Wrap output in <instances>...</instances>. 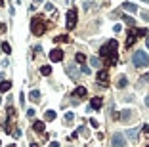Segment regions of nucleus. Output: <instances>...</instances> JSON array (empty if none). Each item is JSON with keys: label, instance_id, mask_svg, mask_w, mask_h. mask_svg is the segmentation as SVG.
<instances>
[{"label": "nucleus", "instance_id": "nucleus-1", "mask_svg": "<svg viewBox=\"0 0 149 147\" xmlns=\"http://www.w3.org/2000/svg\"><path fill=\"white\" fill-rule=\"evenodd\" d=\"M132 63H134V67H138V69L147 67V63H149L147 52H145V50H136L134 54H132Z\"/></svg>", "mask_w": 149, "mask_h": 147}, {"label": "nucleus", "instance_id": "nucleus-2", "mask_svg": "<svg viewBox=\"0 0 149 147\" xmlns=\"http://www.w3.org/2000/svg\"><path fill=\"white\" fill-rule=\"evenodd\" d=\"M46 31V23L42 21V17H32L31 19V32L34 36H42Z\"/></svg>", "mask_w": 149, "mask_h": 147}, {"label": "nucleus", "instance_id": "nucleus-3", "mask_svg": "<svg viewBox=\"0 0 149 147\" xmlns=\"http://www.w3.org/2000/svg\"><path fill=\"white\" fill-rule=\"evenodd\" d=\"M117 48H119L117 40H109L107 44H103L99 48V56H101V58H109V56H113V54L117 52Z\"/></svg>", "mask_w": 149, "mask_h": 147}, {"label": "nucleus", "instance_id": "nucleus-4", "mask_svg": "<svg viewBox=\"0 0 149 147\" xmlns=\"http://www.w3.org/2000/svg\"><path fill=\"white\" fill-rule=\"evenodd\" d=\"M67 29L71 31V29H75V25H77V10H69L67 12Z\"/></svg>", "mask_w": 149, "mask_h": 147}, {"label": "nucleus", "instance_id": "nucleus-5", "mask_svg": "<svg viewBox=\"0 0 149 147\" xmlns=\"http://www.w3.org/2000/svg\"><path fill=\"white\" fill-rule=\"evenodd\" d=\"M65 73H67V75H69V77H71L73 80H77V78H78V75H80V69H78V67H77L75 63H69L67 67H65Z\"/></svg>", "mask_w": 149, "mask_h": 147}, {"label": "nucleus", "instance_id": "nucleus-6", "mask_svg": "<svg viewBox=\"0 0 149 147\" xmlns=\"http://www.w3.org/2000/svg\"><path fill=\"white\" fill-rule=\"evenodd\" d=\"M124 143H126V138H124L123 134H113V138H111V145L113 147H124Z\"/></svg>", "mask_w": 149, "mask_h": 147}, {"label": "nucleus", "instance_id": "nucleus-7", "mask_svg": "<svg viewBox=\"0 0 149 147\" xmlns=\"http://www.w3.org/2000/svg\"><path fill=\"white\" fill-rule=\"evenodd\" d=\"M96 78H97V84H101V86H107V84H109V73H107L105 69L97 71Z\"/></svg>", "mask_w": 149, "mask_h": 147}, {"label": "nucleus", "instance_id": "nucleus-8", "mask_svg": "<svg viewBox=\"0 0 149 147\" xmlns=\"http://www.w3.org/2000/svg\"><path fill=\"white\" fill-rule=\"evenodd\" d=\"M50 59H52L54 63L61 61V59H63V50H59V48H54V50L50 52Z\"/></svg>", "mask_w": 149, "mask_h": 147}, {"label": "nucleus", "instance_id": "nucleus-9", "mask_svg": "<svg viewBox=\"0 0 149 147\" xmlns=\"http://www.w3.org/2000/svg\"><path fill=\"white\" fill-rule=\"evenodd\" d=\"M124 138H130L132 141H136V140H138V128H128Z\"/></svg>", "mask_w": 149, "mask_h": 147}, {"label": "nucleus", "instance_id": "nucleus-10", "mask_svg": "<svg viewBox=\"0 0 149 147\" xmlns=\"http://www.w3.org/2000/svg\"><path fill=\"white\" fill-rule=\"evenodd\" d=\"M101 105H103V99L101 97H92V101H90L92 109H101Z\"/></svg>", "mask_w": 149, "mask_h": 147}, {"label": "nucleus", "instance_id": "nucleus-11", "mask_svg": "<svg viewBox=\"0 0 149 147\" xmlns=\"http://www.w3.org/2000/svg\"><path fill=\"white\" fill-rule=\"evenodd\" d=\"M75 96H77V97H86V96H88V90H86L84 86H78V88L75 90Z\"/></svg>", "mask_w": 149, "mask_h": 147}, {"label": "nucleus", "instance_id": "nucleus-12", "mask_svg": "<svg viewBox=\"0 0 149 147\" xmlns=\"http://www.w3.org/2000/svg\"><path fill=\"white\" fill-rule=\"evenodd\" d=\"M121 113H123V115H121V121L123 122H128L130 119H132V111H130V109H124V111H121Z\"/></svg>", "mask_w": 149, "mask_h": 147}, {"label": "nucleus", "instance_id": "nucleus-13", "mask_svg": "<svg viewBox=\"0 0 149 147\" xmlns=\"http://www.w3.org/2000/svg\"><path fill=\"white\" fill-rule=\"evenodd\" d=\"M29 99L34 101V103H38L40 101V92H38V90H32L31 94H29Z\"/></svg>", "mask_w": 149, "mask_h": 147}, {"label": "nucleus", "instance_id": "nucleus-14", "mask_svg": "<svg viewBox=\"0 0 149 147\" xmlns=\"http://www.w3.org/2000/svg\"><path fill=\"white\" fill-rule=\"evenodd\" d=\"M32 130H34V132H44V122L36 121L34 124H32Z\"/></svg>", "mask_w": 149, "mask_h": 147}, {"label": "nucleus", "instance_id": "nucleus-15", "mask_svg": "<svg viewBox=\"0 0 149 147\" xmlns=\"http://www.w3.org/2000/svg\"><path fill=\"white\" fill-rule=\"evenodd\" d=\"M10 90H12V82L10 80H4L0 84V92H10Z\"/></svg>", "mask_w": 149, "mask_h": 147}, {"label": "nucleus", "instance_id": "nucleus-16", "mask_svg": "<svg viewBox=\"0 0 149 147\" xmlns=\"http://www.w3.org/2000/svg\"><path fill=\"white\" fill-rule=\"evenodd\" d=\"M115 63H117V54L109 56V58H107V61H105V65H107V67H113Z\"/></svg>", "mask_w": 149, "mask_h": 147}, {"label": "nucleus", "instance_id": "nucleus-17", "mask_svg": "<svg viewBox=\"0 0 149 147\" xmlns=\"http://www.w3.org/2000/svg\"><path fill=\"white\" fill-rule=\"evenodd\" d=\"M126 84H128V78H126V77H119V80H117L119 88H126Z\"/></svg>", "mask_w": 149, "mask_h": 147}, {"label": "nucleus", "instance_id": "nucleus-18", "mask_svg": "<svg viewBox=\"0 0 149 147\" xmlns=\"http://www.w3.org/2000/svg\"><path fill=\"white\" fill-rule=\"evenodd\" d=\"M124 10H126V12H130V13H134V12H138V6H134V4L126 2V4H124Z\"/></svg>", "mask_w": 149, "mask_h": 147}, {"label": "nucleus", "instance_id": "nucleus-19", "mask_svg": "<svg viewBox=\"0 0 149 147\" xmlns=\"http://www.w3.org/2000/svg\"><path fill=\"white\" fill-rule=\"evenodd\" d=\"M50 73H52V67H48V65H42V67H40V75H44V77H48Z\"/></svg>", "mask_w": 149, "mask_h": 147}, {"label": "nucleus", "instance_id": "nucleus-20", "mask_svg": "<svg viewBox=\"0 0 149 147\" xmlns=\"http://www.w3.org/2000/svg\"><path fill=\"white\" fill-rule=\"evenodd\" d=\"M132 34H134V36H147V29H136Z\"/></svg>", "mask_w": 149, "mask_h": 147}, {"label": "nucleus", "instance_id": "nucleus-21", "mask_svg": "<svg viewBox=\"0 0 149 147\" xmlns=\"http://www.w3.org/2000/svg\"><path fill=\"white\" fill-rule=\"evenodd\" d=\"M134 42H136V36H134L132 32H128V38H126V46H128V48H130V46L134 44Z\"/></svg>", "mask_w": 149, "mask_h": 147}, {"label": "nucleus", "instance_id": "nucleus-22", "mask_svg": "<svg viewBox=\"0 0 149 147\" xmlns=\"http://www.w3.org/2000/svg\"><path fill=\"white\" fill-rule=\"evenodd\" d=\"M44 119H46V121H54V119H56V111H46Z\"/></svg>", "mask_w": 149, "mask_h": 147}, {"label": "nucleus", "instance_id": "nucleus-23", "mask_svg": "<svg viewBox=\"0 0 149 147\" xmlns=\"http://www.w3.org/2000/svg\"><path fill=\"white\" fill-rule=\"evenodd\" d=\"M75 59H77V63H84V61H86V56H84V54H80V52H78L77 56H75Z\"/></svg>", "mask_w": 149, "mask_h": 147}, {"label": "nucleus", "instance_id": "nucleus-24", "mask_svg": "<svg viewBox=\"0 0 149 147\" xmlns=\"http://www.w3.org/2000/svg\"><path fill=\"white\" fill-rule=\"evenodd\" d=\"M56 42H69V36H67V34H59V36H56Z\"/></svg>", "mask_w": 149, "mask_h": 147}, {"label": "nucleus", "instance_id": "nucleus-25", "mask_svg": "<svg viewBox=\"0 0 149 147\" xmlns=\"http://www.w3.org/2000/svg\"><path fill=\"white\" fill-rule=\"evenodd\" d=\"M2 50H4V54H12V46L8 42H2Z\"/></svg>", "mask_w": 149, "mask_h": 147}, {"label": "nucleus", "instance_id": "nucleus-26", "mask_svg": "<svg viewBox=\"0 0 149 147\" xmlns=\"http://www.w3.org/2000/svg\"><path fill=\"white\" fill-rule=\"evenodd\" d=\"M90 65H92V67H99V58H92L90 59Z\"/></svg>", "mask_w": 149, "mask_h": 147}, {"label": "nucleus", "instance_id": "nucleus-27", "mask_svg": "<svg viewBox=\"0 0 149 147\" xmlns=\"http://www.w3.org/2000/svg\"><path fill=\"white\" fill-rule=\"evenodd\" d=\"M140 82H142V84H147V82H149V73H145V75L140 78Z\"/></svg>", "mask_w": 149, "mask_h": 147}, {"label": "nucleus", "instance_id": "nucleus-28", "mask_svg": "<svg viewBox=\"0 0 149 147\" xmlns=\"http://www.w3.org/2000/svg\"><path fill=\"white\" fill-rule=\"evenodd\" d=\"M123 19H124V21H126V23H128V25H130V27L134 25V19H132V17H128V15H123Z\"/></svg>", "mask_w": 149, "mask_h": 147}, {"label": "nucleus", "instance_id": "nucleus-29", "mask_svg": "<svg viewBox=\"0 0 149 147\" xmlns=\"http://www.w3.org/2000/svg\"><path fill=\"white\" fill-rule=\"evenodd\" d=\"M73 119H75V115H73V113H65V122H71Z\"/></svg>", "mask_w": 149, "mask_h": 147}, {"label": "nucleus", "instance_id": "nucleus-30", "mask_svg": "<svg viewBox=\"0 0 149 147\" xmlns=\"http://www.w3.org/2000/svg\"><path fill=\"white\" fill-rule=\"evenodd\" d=\"M80 71H82L84 75H90V67H86V65H82V67H80Z\"/></svg>", "mask_w": 149, "mask_h": 147}, {"label": "nucleus", "instance_id": "nucleus-31", "mask_svg": "<svg viewBox=\"0 0 149 147\" xmlns=\"http://www.w3.org/2000/svg\"><path fill=\"white\" fill-rule=\"evenodd\" d=\"M34 113H36L34 109H29V111H27V117H29V119H32V117H34Z\"/></svg>", "mask_w": 149, "mask_h": 147}, {"label": "nucleus", "instance_id": "nucleus-32", "mask_svg": "<svg viewBox=\"0 0 149 147\" xmlns=\"http://www.w3.org/2000/svg\"><path fill=\"white\" fill-rule=\"evenodd\" d=\"M12 136H13V138H19V136H21V130H17V128H15V130L12 132Z\"/></svg>", "mask_w": 149, "mask_h": 147}, {"label": "nucleus", "instance_id": "nucleus-33", "mask_svg": "<svg viewBox=\"0 0 149 147\" xmlns=\"http://www.w3.org/2000/svg\"><path fill=\"white\" fill-rule=\"evenodd\" d=\"M142 132H143V134H149V124H143V126H142Z\"/></svg>", "mask_w": 149, "mask_h": 147}, {"label": "nucleus", "instance_id": "nucleus-34", "mask_svg": "<svg viewBox=\"0 0 149 147\" xmlns=\"http://www.w3.org/2000/svg\"><path fill=\"white\" fill-rule=\"evenodd\" d=\"M90 124H92L94 128H99V124H97V121H96V119H90Z\"/></svg>", "mask_w": 149, "mask_h": 147}, {"label": "nucleus", "instance_id": "nucleus-35", "mask_svg": "<svg viewBox=\"0 0 149 147\" xmlns=\"http://www.w3.org/2000/svg\"><path fill=\"white\" fill-rule=\"evenodd\" d=\"M46 10H48V12H52V10H54V4H52V2H48V4H46Z\"/></svg>", "mask_w": 149, "mask_h": 147}, {"label": "nucleus", "instance_id": "nucleus-36", "mask_svg": "<svg viewBox=\"0 0 149 147\" xmlns=\"http://www.w3.org/2000/svg\"><path fill=\"white\" fill-rule=\"evenodd\" d=\"M142 17H143V19H149V12H145V10H143V12H142Z\"/></svg>", "mask_w": 149, "mask_h": 147}, {"label": "nucleus", "instance_id": "nucleus-37", "mask_svg": "<svg viewBox=\"0 0 149 147\" xmlns=\"http://www.w3.org/2000/svg\"><path fill=\"white\" fill-rule=\"evenodd\" d=\"M77 138H78V132H73V134H71V141H75Z\"/></svg>", "mask_w": 149, "mask_h": 147}, {"label": "nucleus", "instance_id": "nucleus-38", "mask_svg": "<svg viewBox=\"0 0 149 147\" xmlns=\"http://www.w3.org/2000/svg\"><path fill=\"white\" fill-rule=\"evenodd\" d=\"M48 147H59V143H58V141H52V143H50Z\"/></svg>", "mask_w": 149, "mask_h": 147}, {"label": "nucleus", "instance_id": "nucleus-39", "mask_svg": "<svg viewBox=\"0 0 149 147\" xmlns=\"http://www.w3.org/2000/svg\"><path fill=\"white\" fill-rule=\"evenodd\" d=\"M145 105L149 107V96H145Z\"/></svg>", "mask_w": 149, "mask_h": 147}, {"label": "nucleus", "instance_id": "nucleus-40", "mask_svg": "<svg viewBox=\"0 0 149 147\" xmlns=\"http://www.w3.org/2000/svg\"><path fill=\"white\" fill-rule=\"evenodd\" d=\"M145 46H147V48H149V38H147V40H145Z\"/></svg>", "mask_w": 149, "mask_h": 147}, {"label": "nucleus", "instance_id": "nucleus-41", "mask_svg": "<svg viewBox=\"0 0 149 147\" xmlns=\"http://www.w3.org/2000/svg\"><path fill=\"white\" fill-rule=\"evenodd\" d=\"M0 6H4V0H0Z\"/></svg>", "mask_w": 149, "mask_h": 147}, {"label": "nucleus", "instance_id": "nucleus-42", "mask_svg": "<svg viewBox=\"0 0 149 147\" xmlns=\"http://www.w3.org/2000/svg\"><path fill=\"white\" fill-rule=\"evenodd\" d=\"M34 2H36V4H38V2H42V0H34Z\"/></svg>", "mask_w": 149, "mask_h": 147}, {"label": "nucleus", "instance_id": "nucleus-43", "mask_svg": "<svg viewBox=\"0 0 149 147\" xmlns=\"http://www.w3.org/2000/svg\"><path fill=\"white\" fill-rule=\"evenodd\" d=\"M142 2H147V4H149V0H142Z\"/></svg>", "mask_w": 149, "mask_h": 147}, {"label": "nucleus", "instance_id": "nucleus-44", "mask_svg": "<svg viewBox=\"0 0 149 147\" xmlns=\"http://www.w3.org/2000/svg\"><path fill=\"white\" fill-rule=\"evenodd\" d=\"M0 143H2V141H0Z\"/></svg>", "mask_w": 149, "mask_h": 147}]
</instances>
